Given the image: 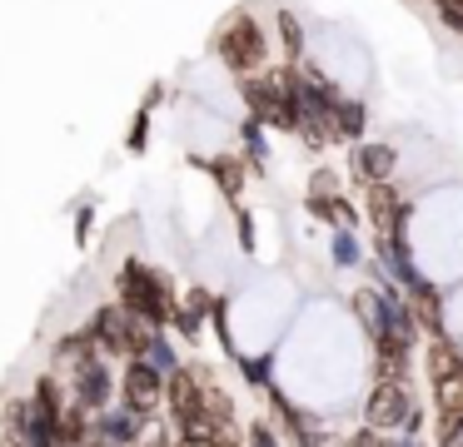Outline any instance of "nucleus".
<instances>
[{
	"label": "nucleus",
	"mask_w": 463,
	"mask_h": 447,
	"mask_svg": "<svg viewBox=\"0 0 463 447\" xmlns=\"http://www.w3.org/2000/svg\"><path fill=\"white\" fill-rule=\"evenodd\" d=\"M120 298H125V308H130L135 318H150V323H165L170 308H175L170 293H165V284L145 264H135V258L120 268Z\"/></svg>",
	"instance_id": "obj_1"
},
{
	"label": "nucleus",
	"mask_w": 463,
	"mask_h": 447,
	"mask_svg": "<svg viewBox=\"0 0 463 447\" xmlns=\"http://www.w3.org/2000/svg\"><path fill=\"white\" fill-rule=\"evenodd\" d=\"M95 343L100 348H110V353H135V348H145V328H140V318L130 313V308H100L95 313Z\"/></svg>",
	"instance_id": "obj_2"
},
{
	"label": "nucleus",
	"mask_w": 463,
	"mask_h": 447,
	"mask_svg": "<svg viewBox=\"0 0 463 447\" xmlns=\"http://www.w3.org/2000/svg\"><path fill=\"white\" fill-rule=\"evenodd\" d=\"M220 55H224V65H230V70H260L264 65V35H260V25L240 15L220 35Z\"/></svg>",
	"instance_id": "obj_3"
},
{
	"label": "nucleus",
	"mask_w": 463,
	"mask_h": 447,
	"mask_svg": "<svg viewBox=\"0 0 463 447\" xmlns=\"http://www.w3.org/2000/svg\"><path fill=\"white\" fill-rule=\"evenodd\" d=\"M433 383H439V407L443 417H463V363L449 343L433 348Z\"/></svg>",
	"instance_id": "obj_4"
},
{
	"label": "nucleus",
	"mask_w": 463,
	"mask_h": 447,
	"mask_svg": "<svg viewBox=\"0 0 463 447\" xmlns=\"http://www.w3.org/2000/svg\"><path fill=\"white\" fill-rule=\"evenodd\" d=\"M369 423L373 427H413V403L393 377H383L369 393Z\"/></svg>",
	"instance_id": "obj_5"
},
{
	"label": "nucleus",
	"mask_w": 463,
	"mask_h": 447,
	"mask_svg": "<svg viewBox=\"0 0 463 447\" xmlns=\"http://www.w3.org/2000/svg\"><path fill=\"white\" fill-rule=\"evenodd\" d=\"M160 368L155 363H145V358H135L130 363V373H125V407L130 413H150L155 403H160V393H165V383H160Z\"/></svg>",
	"instance_id": "obj_6"
},
{
	"label": "nucleus",
	"mask_w": 463,
	"mask_h": 447,
	"mask_svg": "<svg viewBox=\"0 0 463 447\" xmlns=\"http://www.w3.org/2000/svg\"><path fill=\"white\" fill-rule=\"evenodd\" d=\"M389 169H393V149L389 144H364L359 149V174L369 179V184H383Z\"/></svg>",
	"instance_id": "obj_7"
},
{
	"label": "nucleus",
	"mask_w": 463,
	"mask_h": 447,
	"mask_svg": "<svg viewBox=\"0 0 463 447\" xmlns=\"http://www.w3.org/2000/svg\"><path fill=\"white\" fill-rule=\"evenodd\" d=\"M105 393H110V377H105V368H100V363L80 368V403H85V407H100Z\"/></svg>",
	"instance_id": "obj_8"
},
{
	"label": "nucleus",
	"mask_w": 463,
	"mask_h": 447,
	"mask_svg": "<svg viewBox=\"0 0 463 447\" xmlns=\"http://www.w3.org/2000/svg\"><path fill=\"white\" fill-rule=\"evenodd\" d=\"M369 199H373V214H379V224L393 234V224H399V194H393L389 184H369Z\"/></svg>",
	"instance_id": "obj_9"
},
{
	"label": "nucleus",
	"mask_w": 463,
	"mask_h": 447,
	"mask_svg": "<svg viewBox=\"0 0 463 447\" xmlns=\"http://www.w3.org/2000/svg\"><path fill=\"white\" fill-rule=\"evenodd\" d=\"M135 417H140V413H130V407H125V413H115V417H105V437H115V442H130V437L140 433V423H135Z\"/></svg>",
	"instance_id": "obj_10"
},
{
	"label": "nucleus",
	"mask_w": 463,
	"mask_h": 447,
	"mask_svg": "<svg viewBox=\"0 0 463 447\" xmlns=\"http://www.w3.org/2000/svg\"><path fill=\"white\" fill-rule=\"evenodd\" d=\"M334 119H339V129H344V135H359V129H364V109L354 105V99L334 105Z\"/></svg>",
	"instance_id": "obj_11"
},
{
	"label": "nucleus",
	"mask_w": 463,
	"mask_h": 447,
	"mask_svg": "<svg viewBox=\"0 0 463 447\" xmlns=\"http://www.w3.org/2000/svg\"><path fill=\"white\" fill-rule=\"evenodd\" d=\"M439 15L453 35H463V0H439Z\"/></svg>",
	"instance_id": "obj_12"
},
{
	"label": "nucleus",
	"mask_w": 463,
	"mask_h": 447,
	"mask_svg": "<svg viewBox=\"0 0 463 447\" xmlns=\"http://www.w3.org/2000/svg\"><path fill=\"white\" fill-rule=\"evenodd\" d=\"M150 363L160 368V373H175V353H170V343H160V338H150Z\"/></svg>",
	"instance_id": "obj_13"
},
{
	"label": "nucleus",
	"mask_w": 463,
	"mask_h": 447,
	"mask_svg": "<svg viewBox=\"0 0 463 447\" xmlns=\"http://www.w3.org/2000/svg\"><path fill=\"white\" fill-rule=\"evenodd\" d=\"M279 35H284V45H289V55H299V20L279 15Z\"/></svg>",
	"instance_id": "obj_14"
},
{
	"label": "nucleus",
	"mask_w": 463,
	"mask_h": 447,
	"mask_svg": "<svg viewBox=\"0 0 463 447\" xmlns=\"http://www.w3.org/2000/svg\"><path fill=\"white\" fill-rule=\"evenodd\" d=\"M334 254H339V264H354V254H359V248H354L349 234H339V238H334Z\"/></svg>",
	"instance_id": "obj_15"
},
{
	"label": "nucleus",
	"mask_w": 463,
	"mask_h": 447,
	"mask_svg": "<svg viewBox=\"0 0 463 447\" xmlns=\"http://www.w3.org/2000/svg\"><path fill=\"white\" fill-rule=\"evenodd\" d=\"M214 174L224 179V189H230V194L240 189V169H234V164H224V159H220V164H214Z\"/></svg>",
	"instance_id": "obj_16"
},
{
	"label": "nucleus",
	"mask_w": 463,
	"mask_h": 447,
	"mask_svg": "<svg viewBox=\"0 0 463 447\" xmlns=\"http://www.w3.org/2000/svg\"><path fill=\"white\" fill-rule=\"evenodd\" d=\"M250 442H254V447H274V437L264 433V427H250Z\"/></svg>",
	"instance_id": "obj_17"
}]
</instances>
